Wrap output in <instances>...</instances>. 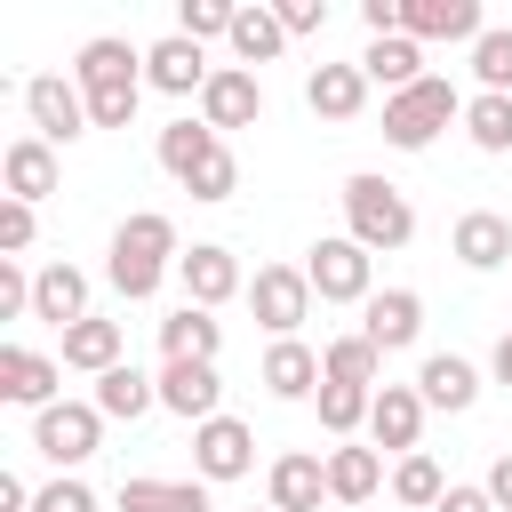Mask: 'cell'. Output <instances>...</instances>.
<instances>
[{
  "instance_id": "f35d334b",
  "label": "cell",
  "mask_w": 512,
  "mask_h": 512,
  "mask_svg": "<svg viewBox=\"0 0 512 512\" xmlns=\"http://www.w3.org/2000/svg\"><path fill=\"white\" fill-rule=\"evenodd\" d=\"M32 248V200H0V256Z\"/></svg>"
},
{
  "instance_id": "f6af8a7d",
  "label": "cell",
  "mask_w": 512,
  "mask_h": 512,
  "mask_svg": "<svg viewBox=\"0 0 512 512\" xmlns=\"http://www.w3.org/2000/svg\"><path fill=\"white\" fill-rule=\"evenodd\" d=\"M488 496H496V512H512V456L488 472Z\"/></svg>"
},
{
  "instance_id": "d590c367",
  "label": "cell",
  "mask_w": 512,
  "mask_h": 512,
  "mask_svg": "<svg viewBox=\"0 0 512 512\" xmlns=\"http://www.w3.org/2000/svg\"><path fill=\"white\" fill-rule=\"evenodd\" d=\"M376 360H384V352H376L368 336H336V344L320 352V368H328L336 384H376Z\"/></svg>"
},
{
  "instance_id": "ee69618b",
  "label": "cell",
  "mask_w": 512,
  "mask_h": 512,
  "mask_svg": "<svg viewBox=\"0 0 512 512\" xmlns=\"http://www.w3.org/2000/svg\"><path fill=\"white\" fill-rule=\"evenodd\" d=\"M24 504H32V488H24L16 472H0V512H24Z\"/></svg>"
},
{
  "instance_id": "ac0fdd59",
  "label": "cell",
  "mask_w": 512,
  "mask_h": 512,
  "mask_svg": "<svg viewBox=\"0 0 512 512\" xmlns=\"http://www.w3.org/2000/svg\"><path fill=\"white\" fill-rule=\"evenodd\" d=\"M304 96H312L320 120H360V104H368V72H360V64H320V72L304 80Z\"/></svg>"
},
{
  "instance_id": "cb8c5ba5",
  "label": "cell",
  "mask_w": 512,
  "mask_h": 512,
  "mask_svg": "<svg viewBox=\"0 0 512 512\" xmlns=\"http://www.w3.org/2000/svg\"><path fill=\"white\" fill-rule=\"evenodd\" d=\"M320 496H328L320 456H280L272 464V512H320Z\"/></svg>"
},
{
  "instance_id": "277c9868",
  "label": "cell",
  "mask_w": 512,
  "mask_h": 512,
  "mask_svg": "<svg viewBox=\"0 0 512 512\" xmlns=\"http://www.w3.org/2000/svg\"><path fill=\"white\" fill-rule=\"evenodd\" d=\"M456 112H464V96H456V88H448L440 72H424L416 88L384 96V136H392L400 152H424V144H432V136H440V128L456 120Z\"/></svg>"
},
{
  "instance_id": "e0dca14e",
  "label": "cell",
  "mask_w": 512,
  "mask_h": 512,
  "mask_svg": "<svg viewBox=\"0 0 512 512\" xmlns=\"http://www.w3.org/2000/svg\"><path fill=\"white\" fill-rule=\"evenodd\" d=\"M400 32L408 40H464V32H480V8L472 0H400Z\"/></svg>"
},
{
  "instance_id": "7402d4cb",
  "label": "cell",
  "mask_w": 512,
  "mask_h": 512,
  "mask_svg": "<svg viewBox=\"0 0 512 512\" xmlns=\"http://www.w3.org/2000/svg\"><path fill=\"white\" fill-rule=\"evenodd\" d=\"M0 176H8V200H40V192H56V152H48V136H16L8 160H0Z\"/></svg>"
},
{
  "instance_id": "d6a6232c",
  "label": "cell",
  "mask_w": 512,
  "mask_h": 512,
  "mask_svg": "<svg viewBox=\"0 0 512 512\" xmlns=\"http://www.w3.org/2000/svg\"><path fill=\"white\" fill-rule=\"evenodd\" d=\"M464 128H472L480 152H512V96H488V88H480V96L464 104Z\"/></svg>"
},
{
  "instance_id": "6da1fadb",
  "label": "cell",
  "mask_w": 512,
  "mask_h": 512,
  "mask_svg": "<svg viewBox=\"0 0 512 512\" xmlns=\"http://www.w3.org/2000/svg\"><path fill=\"white\" fill-rule=\"evenodd\" d=\"M144 56L128 48V40H112V32H96L88 48H80V96H88V120L96 128H128L136 120V96H144V72H136Z\"/></svg>"
},
{
  "instance_id": "4dcf8cb0",
  "label": "cell",
  "mask_w": 512,
  "mask_h": 512,
  "mask_svg": "<svg viewBox=\"0 0 512 512\" xmlns=\"http://www.w3.org/2000/svg\"><path fill=\"white\" fill-rule=\"evenodd\" d=\"M376 480H384V456H376V448H336V456H328V496H336V504H368Z\"/></svg>"
},
{
  "instance_id": "836d02e7",
  "label": "cell",
  "mask_w": 512,
  "mask_h": 512,
  "mask_svg": "<svg viewBox=\"0 0 512 512\" xmlns=\"http://www.w3.org/2000/svg\"><path fill=\"white\" fill-rule=\"evenodd\" d=\"M312 400H320V424H328V432H352V424L376 408V392H368V384H336V376H320V392H312Z\"/></svg>"
},
{
  "instance_id": "1f68e13d",
  "label": "cell",
  "mask_w": 512,
  "mask_h": 512,
  "mask_svg": "<svg viewBox=\"0 0 512 512\" xmlns=\"http://www.w3.org/2000/svg\"><path fill=\"white\" fill-rule=\"evenodd\" d=\"M280 40H288L280 8H240V16H232V48H240V64H272Z\"/></svg>"
},
{
  "instance_id": "7bdbcfd3",
  "label": "cell",
  "mask_w": 512,
  "mask_h": 512,
  "mask_svg": "<svg viewBox=\"0 0 512 512\" xmlns=\"http://www.w3.org/2000/svg\"><path fill=\"white\" fill-rule=\"evenodd\" d=\"M432 512H496V496H488V488H448Z\"/></svg>"
},
{
  "instance_id": "60d3db41",
  "label": "cell",
  "mask_w": 512,
  "mask_h": 512,
  "mask_svg": "<svg viewBox=\"0 0 512 512\" xmlns=\"http://www.w3.org/2000/svg\"><path fill=\"white\" fill-rule=\"evenodd\" d=\"M32 512H96V496H88L80 480H48V488L32 496Z\"/></svg>"
},
{
  "instance_id": "e575fe53",
  "label": "cell",
  "mask_w": 512,
  "mask_h": 512,
  "mask_svg": "<svg viewBox=\"0 0 512 512\" xmlns=\"http://www.w3.org/2000/svg\"><path fill=\"white\" fill-rule=\"evenodd\" d=\"M392 496H400V504H424V512H432V504L448 496V480H440V464H432V456L416 448V456H400V464H392Z\"/></svg>"
},
{
  "instance_id": "4316f807",
  "label": "cell",
  "mask_w": 512,
  "mask_h": 512,
  "mask_svg": "<svg viewBox=\"0 0 512 512\" xmlns=\"http://www.w3.org/2000/svg\"><path fill=\"white\" fill-rule=\"evenodd\" d=\"M120 512H216L200 480H120Z\"/></svg>"
},
{
  "instance_id": "30bf717a",
  "label": "cell",
  "mask_w": 512,
  "mask_h": 512,
  "mask_svg": "<svg viewBox=\"0 0 512 512\" xmlns=\"http://www.w3.org/2000/svg\"><path fill=\"white\" fill-rule=\"evenodd\" d=\"M248 296H256V320H264L272 336H296V320L312 312V280H304L296 264H264Z\"/></svg>"
},
{
  "instance_id": "f1b7e54d",
  "label": "cell",
  "mask_w": 512,
  "mask_h": 512,
  "mask_svg": "<svg viewBox=\"0 0 512 512\" xmlns=\"http://www.w3.org/2000/svg\"><path fill=\"white\" fill-rule=\"evenodd\" d=\"M64 368L112 376V368H120V320H80V328H64Z\"/></svg>"
},
{
  "instance_id": "44dd1931",
  "label": "cell",
  "mask_w": 512,
  "mask_h": 512,
  "mask_svg": "<svg viewBox=\"0 0 512 512\" xmlns=\"http://www.w3.org/2000/svg\"><path fill=\"white\" fill-rule=\"evenodd\" d=\"M360 72H368V80H384V96H400V88H416V80H424V48H416L408 32H384V40H368Z\"/></svg>"
},
{
  "instance_id": "5b68a950",
  "label": "cell",
  "mask_w": 512,
  "mask_h": 512,
  "mask_svg": "<svg viewBox=\"0 0 512 512\" xmlns=\"http://www.w3.org/2000/svg\"><path fill=\"white\" fill-rule=\"evenodd\" d=\"M344 216H352V240L360 248H400L408 232H416V216H408V192L400 184H384V176H344Z\"/></svg>"
},
{
  "instance_id": "83f0119b",
  "label": "cell",
  "mask_w": 512,
  "mask_h": 512,
  "mask_svg": "<svg viewBox=\"0 0 512 512\" xmlns=\"http://www.w3.org/2000/svg\"><path fill=\"white\" fill-rule=\"evenodd\" d=\"M32 312H40V320L80 328V320H88V280H80L72 264H48V272H40V288H32Z\"/></svg>"
},
{
  "instance_id": "ffe728a7",
  "label": "cell",
  "mask_w": 512,
  "mask_h": 512,
  "mask_svg": "<svg viewBox=\"0 0 512 512\" xmlns=\"http://www.w3.org/2000/svg\"><path fill=\"white\" fill-rule=\"evenodd\" d=\"M216 360H184V368H160V400L176 408V416H192V424H208L216 416Z\"/></svg>"
},
{
  "instance_id": "f546056e",
  "label": "cell",
  "mask_w": 512,
  "mask_h": 512,
  "mask_svg": "<svg viewBox=\"0 0 512 512\" xmlns=\"http://www.w3.org/2000/svg\"><path fill=\"white\" fill-rule=\"evenodd\" d=\"M152 400H160V384H152L144 368H128V360H120L112 376H96V408H104V416H120V424H136Z\"/></svg>"
},
{
  "instance_id": "bcb514c9",
  "label": "cell",
  "mask_w": 512,
  "mask_h": 512,
  "mask_svg": "<svg viewBox=\"0 0 512 512\" xmlns=\"http://www.w3.org/2000/svg\"><path fill=\"white\" fill-rule=\"evenodd\" d=\"M496 384H512V336L496 344Z\"/></svg>"
},
{
  "instance_id": "8d00e7d4",
  "label": "cell",
  "mask_w": 512,
  "mask_h": 512,
  "mask_svg": "<svg viewBox=\"0 0 512 512\" xmlns=\"http://www.w3.org/2000/svg\"><path fill=\"white\" fill-rule=\"evenodd\" d=\"M472 72L488 80V96H512V32H480L472 40Z\"/></svg>"
},
{
  "instance_id": "3957f363",
  "label": "cell",
  "mask_w": 512,
  "mask_h": 512,
  "mask_svg": "<svg viewBox=\"0 0 512 512\" xmlns=\"http://www.w3.org/2000/svg\"><path fill=\"white\" fill-rule=\"evenodd\" d=\"M168 256H176V224L160 216V208H136L120 232H112V288L120 296H152L160 288V272H168Z\"/></svg>"
},
{
  "instance_id": "4fadbf2b",
  "label": "cell",
  "mask_w": 512,
  "mask_h": 512,
  "mask_svg": "<svg viewBox=\"0 0 512 512\" xmlns=\"http://www.w3.org/2000/svg\"><path fill=\"white\" fill-rule=\"evenodd\" d=\"M368 432H376V448L416 456V432H424V392H416V384H384V392H376V408H368Z\"/></svg>"
},
{
  "instance_id": "74e56055",
  "label": "cell",
  "mask_w": 512,
  "mask_h": 512,
  "mask_svg": "<svg viewBox=\"0 0 512 512\" xmlns=\"http://www.w3.org/2000/svg\"><path fill=\"white\" fill-rule=\"evenodd\" d=\"M232 16H240V8H224V0H184V24H176V32H184V40H208V32L232 40Z\"/></svg>"
},
{
  "instance_id": "9a60e30c",
  "label": "cell",
  "mask_w": 512,
  "mask_h": 512,
  "mask_svg": "<svg viewBox=\"0 0 512 512\" xmlns=\"http://www.w3.org/2000/svg\"><path fill=\"white\" fill-rule=\"evenodd\" d=\"M56 384H64L56 360H40V352H24V344H0V392H8V400H24V408H56Z\"/></svg>"
},
{
  "instance_id": "2e32d148",
  "label": "cell",
  "mask_w": 512,
  "mask_h": 512,
  "mask_svg": "<svg viewBox=\"0 0 512 512\" xmlns=\"http://www.w3.org/2000/svg\"><path fill=\"white\" fill-rule=\"evenodd\" d=\"M176 272H184V304H200V312L240 288V264H232V248H216V240L192 248V256H176Z\"/></svg>"
},
{
  "instance_id": "d6986e66",
  "label": "cell",
  "mask_w": 512,
  "mask_h": 512,
  "mask_svg": "<svg viewBox=\"0 0 512 512\" xmlns=\"http://www.w3.org/2000/svg\"><path fill=\"white\" fill-rule=\"evenodd\" d=\"M456 256H464L472 272H496V264L512 256V224H504L496 208H464V216H456Z\"/></svg>"
},
{
  "instance_id": "b9f144b4",
  "label": "cell",
  "mask_w": 512,
  "mask_h": 512,
  "mask_svg": "<svg viewBox=\"0 0 512 512\" xmlns=\"http://www.w3.org/2000/svg\"><path fill=\"white\" fill-rule=\"evenodd\" d=\"M280 24H288V32H320V24H328V8H320V0H288V8H280Z\"/></svg>"
},
{
  "instance_id": "8992f818",
  "label": "cell",
  "mask_w": 512,
  "mask_h": 512,
  "mask_svg": "<svg viewBox=\"0 0 512 512\" xmlns=\"http://www.w3.org/2000/svg\"><path fill=\"white\" fill-rule=\"evenodd\" d=\"M304 280H312V296H328V304H368V296H376V288H368V248H360L352 232L320 240L312 264H304Z\"/></svg>"
},
{
  "instance_id": "7c38bea8",
  "label": "cell",
  "mask_w": 512,
  "mask_h": 512,
  "mask_svg": "<svg viewBox=\"0 0 512 512\" xmlns=\"http://www.w3.org/2000/svg\"><path fill=\"white\" fill-rule=\"evenodd\" d=\"M416 328H424V304H416V288H376V296H368V320H360V336H368L376 352H400V344H416Z\"/></svg>"
},
{
  "instance_id": "7a4b0ae2",
  "label": "cell",
  "mask_w": 512,
  "mask_h": 512,
  "mask_svg": "<svg viewBox=\"0 0 512 512\" xmlns=\"http://www.w3.org/2000/svg\"><path fill=\"white\" fill-rule=\"evenodd\" d=\"M160 168L192 192V200H232L240 192V160L224 152V136L208 120H168L160 128Z\"/></svg>"
},
{
  "instance_id": "5bb4252c",
  "label": "cell",
  "mask_w": 512,
  "mask_h": 512,
  "mask_svg": "<svg viewBox=\"0 0 512 512\" xmlns=\"http://www.w3.org/2000/svg\"><path fill=\"white\" fill-rule=\"evenodd\" d=\"M144 80H152V88H168V96H192V88H208V64H200V40H184V32H168V40H152V48H144Z\"/></svg>"
},
{
  "instance_id": "603a6c76",
  "label": "cell",
  "mask_w": 512,
  "mask_h": 512,
  "mask_svg": "<svg viewBox=\"0 0 512 512\" xmlns=\"http://www.w3.org/2000/svg\"><path fill=\"white\" fill-rule=\"evenodd\" d=\"M320 376H328V368H320V352H312V344H296V336H280V344L264 352V384H272L280 400H304V392H320Z\"/></svg>"
},
{
  "instance_id": "8fae6325",
  "label": "cell",
  "mask_w": 512,
  "mask_h": 512,
  "mask_svg": "<svg viewBox=\"0 0 512 512\" xmlns=\"http://www.w3.org/2000/svg\"><path fill=\"white\" fill-rule=\"evenodd\" d=\"M192 456H200V472H208V480H240V472H248V456H256V432H248L240 416H208V424L192 432Z\"/></svg>"
},
{
  "instance_id": "ab89813d",
  "label": "cell",
  "mask_w": 512,
  "mask_h": 512,
  "mask_svg": "<svg viewBox=\"0 0 512 512\" xmlns=\"http://www.w3.org/2000/svg\"><path fill=\"white\" fill-rule=\"evenodd\" d=\"M32 288H40V280H24V264H16V256H0V320L32 312Z\"/></svg>"
},
{
  "instance_id": "ba28073f",
  "label": "cell",
  "mask_w": 512,
  "mask_h": 512,
  "mask_svg": "<svg viewBox=\"0 0 512 512\" xmlns=\"http://www.w3.org/2000/svg\"><path fill=\"white\" fill-rule=\"evenodd\" d=\"M24 112H32V128H40L48 144H72V136H88V128H96V120H88L80 80H56V72H40V80L24 88Z\"/></svg>"
},
{
  "instance_id": "d4e9b609",
  "label": "cell",
  "mask_w": 512,
  "mask_h": 512,
  "mask_svg": "<svg viewBox=\"0 0 512 512\" xmlns=\"http://www.w3.org/2000/svg\"><path fill=\"white\" fill-rule=\"evenodd\" d=\"M216 320L200 312V304H184V312H168L160 320V352H168V368H184V360H216Z\"/></svg>"
},
{
  "instance_id": "52a82bcc",
  "label": "cell",
  "mask_w": 512,
  "mask_h": 512,
  "mask_svg": "<svg viewBox=\"0 0 512 512\" xmlns=\"http://www.w3.org/2000/svg\"><path fill=\"white\" fill-rule=\"evenodd\" d=\"M96 432H104V408L96 400H56V408H40L32 448L56 456V464H80V456H96Z\"/></svg>"
},
{
  "instance_id": "484cf974",
  "label": "cell",
  "mask_w": 512,
  "mask_h": 512,
  "mask_svg": "<svg viewBox=\"0 0 512 512\" xmlns=\"http://www.w3.org/2000/svg\"><path fill=\"white\" fill-rule=\"evenodd\" d=\"M416 392H424V408H472L480 376H472V360H456V352H432V360L416 368Z\"/></svg>"
},
{
  "instance_id": "9c48e42d",
  "label": "cell",
  "mask_w": 512,
  "mask_h": 512,
  "mask_svg": "<svg viewBox=\"0 0 512 512\" xmlns=\"http://www.w3.org/2000/svg\"><path fill=\"white\" fill-rule=\"evenodd\" d=\"M264 112V88H256V72L248 64H224V72H208V88H200V120L224 136V128H248Z\"/></svg>"
}]
</instances>
